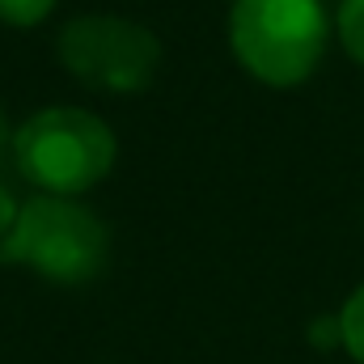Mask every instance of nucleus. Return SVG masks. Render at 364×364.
<instances>
[{
    "label": "nucleus",
    "mask_w": 364,
    "mask_h": 364,
    "mask_svg": "<svg viewBox=\"0 0 364 364\" xmlns=\"http://www.w3.org/2000/svg\"><path fill=\"white\" fill-rule=\"evenodd\" d=\"M322 0H233L229 47L263 85H301L326 51Z\"/></svg>",
    "instance_id": "f257e3e1"
},
{
    "label": "nucleus",
    "mask_w": 364,
    "mask_h": 364,
    "mask_svg": "<svg viewBox=\"0 0 364 364\" xmlns=\"http://www.w3.org/2000/svg\"><path fill=\"white\" fill-rule=\"evenodd\" d=\"M55 0H0V21L9 26H38L47 21Z\"/></svg>",
    "instance_id": "0eeeda50"
},
{
    "label": "nucleus",
    "mask_w": 364,
    "mask_h": 364,
    "mask_svg": "<svg viewBox=\"0 0 364 364\" xmlns=\"http://www.w3.org/2000/svg\"><path fill=\"white\" fill-rule=\"evenodd\" d=\"M335 30H339V43L348 47V55L356 64H364V0H343L339 4Z\"/></svg>",
    "instance_id": "423d86ee"
},
{
    "label": "nucleus",
    "mask_w": 364,
    "mask_h": 364,
    "mask_svg": "<svg viewBox=\"0 0 364 364\" xmlns=\"http://www.w3.org/2000/svg\"><path fill=\"white\" fill-rule=\"evenodd\" d=\"M60 64L90 90L140 93L161 64V43L149 26L127 17H77L60 30Z\"/></svg>",
    "instance_id": "20e7f679"
},
{
    "label": "nucleus",
    "mask_w": 364,
    "mask_h": 364,
    "mask_svg": "<svg viewBox=\"0 0 364 364\" xmlns=\"http://www.w3.org/2000/svg\"><path fill=\"white\" fill-rule=\"evenodd\" d=\"M13 216H17V203H13V195H9V186L0 182V237L9 233V225H13Z\"/></svg>",
    "instance_id": "1a4fd4ad"
},
{
    "label": "nucleus",
    "mask_w": 364,
    "mask_h": 364,
    "mask_svg": "<svg viewBox=\"0 0 364 364\" xmlns=\"http://www.w3.org/2000/svg\"><path fill=\"white\" fill-rule=\"evenodd\" d=\"M339 331H343V348L356 364H364V284L343 301L339 309Z\"/></svg>",
    "instance_id": "39448f33"
},
{
    "label": "nucleus",
    "mask_w": 364,
    "mask_h": 364,
    "mask_svg": "<svg viewBox=\"0 0 364 364\" xmlns=\"http://www.w3.org/2000/svg\"><path fill=\"white\" fill-rule=\"evenodd\" d=\"M13 157H17V170L43 195L73 199L110 174L114 136L90 110L51 106L13 132Z\"/></svg>",
    "instance_id": "7ed1b4c3"
},
{
    "label": "nucleus",
    "mask_w": 364,
    "mask_h": 364,
    "mask_svg": "<svg viewBox=\"0 0 364 364\" xmlns=\"http://www.w3.org/2000/svg\"><path fill=\"white\" fill-rule=\"evenodd\" d=\"M309 339L318 343V348H343V331H339V318H322V322H314V331H309Z\"/></svg>",
    "instance_id": "6e6552de"
},
{
    "label": "nucleus",
    "mask_w": 364,
    "mask_h": 364,
    "mask_svg": "<svg viewBox=\"0 0 364 364\" xmlns=\"http://www.w3.org/2000/svg\"><path fill=\"white\" fill-rule=\"evenodd\" d=\"M0 263L30 267L55 284H85L106 263V225L68 195H38L17 208L0 237Z\"/></svg>",
    "instance_id": "f03ea898"
},
{
    "label": "nucleus",
    "mask_w": 364,
    "mask_h": 364,
    "mask_svg": "<svg viewBox=\"0 0 364 364\" xmlns=\"http://www.w3.org/2000/svg\"><path fill=\"white\" fill-rule=\"evenodd\" d=\"M9 140H13V132H9V119H4V110H0V153H4Z\"/></svg>",
    "instance_id": "9d476101"
}]
</instances>
